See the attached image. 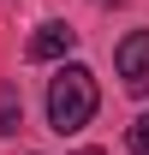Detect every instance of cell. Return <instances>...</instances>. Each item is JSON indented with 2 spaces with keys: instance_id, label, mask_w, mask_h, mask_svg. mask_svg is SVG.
Segmentation results:
<instances>
[{
  "instance_id": "cell-2",
  "label": "cell",
  "mask_w": 149,
  "mask_h": 155,
  "mask_svg": "<svg viewBox=\"0 0 149 155\" xmlns=\"http://www.w3.org/2000/svg\"><path fill=\"white\" fill-rule=\"evenodd\" d=\"M113 72L131 96H149V30H131L119 48H113Z\"/></svg>"
},
{
  "instance_id": "cell-5",
  "label": "cell",
  "mask_w": 149,
  "mask_h": 155,
  "mask_svg": "<svg viewBox=\"0 0 149 155\" xmlns=\"http://www.w3.org/2000/svg\"><path fill=\"white\" fill-rule=\"evenodd\" d=\"M125 143H131V149H137V155H149V114H143V119H137V125H131V131H125Z\"/></svg>"
},
{
  "instance_id": "cell-4",
  "label": "cell",
  "mask_w": 149,
  "mask_h": 155,
  "mask_svg": "<svg viewBox=\"0 0 149 155\" xmlns=\"http://www.w3.org/2000/svg\"><path fill=\"white\" fill-rule=\"evenodd\" d=\"M18 125H24V101L12 96V90H6V96H0V137H12Z\"/></svg>"
},
{
  "instance_id": "cell-3",
  "label": "cell",
  "mask_w": 149,
  "mask_h": 155,
  "mask_svg": "<svg viewBox=\"0 0 149 155\" xmlns=\"http://www.w3.org/2000/svg\"><path fill=\"white\" fill-rule=\"evenodd\" d=\"M72 48H78V30L54 18V24H42L36 36H30V48H24V54H30V60H66Z\"/></svg>"
},
{
  "instance_id": "cell-6",
  "label": "cell",
  "mask_w": 149,
  "mask_h": 155,
  "mask_svg": "<svg viewBox=\"0 0 149 155\" xmlns=\"http://www.w3.org/2000/svg\"><path fill=\"white\" fill-rule=\"evenodd\" d=\"M78 155H101V149H78Z\"/></svg>"
},
{
  "instance_id": "cell-1",
  "label": "cell",
  "mask_w": 149,
  "mask_h": 155,
  "mask_svg": "<svg viewBox=\"0 0 149 155\" xmlns=\"http://www.w3.org/2000/svg\"><path fill=\"white\" fill-rule=\"evenodd\" d=\"M95 107H101V90H95V72L90 66H60L54 78H48V125H54L60 137L84 131L95 119Z\"/></svg>"
}]
</instances>
